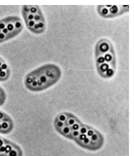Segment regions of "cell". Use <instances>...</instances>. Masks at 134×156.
Masks as SVG:
<instances>
[{"label": "cell", "mask_w": 134, "mask_h": 156, "mask_svg": "<svg viewBox=\"0 0 134 156\" xmlns=\"http://www.w3.org/2000/svg\"><path fill=\"white\" fill-rule=\"evenodd\" d=\"M111 48H112V46H111L109 41H106V40L100 41L96 46V54H97L96 57L108 52Z\"/></svg>", "instance_id": "cell-1"}, {"label": "cell", "mask_w": 134, "mask_h": 156, "mask_svg": "<svg viewBox=\"0 0 134 156\" xmlns=\"http://www.w3.org/2000/svg\"><path fill=\"white\" fill-rule=\"evenodd\" d=\"M67 121L65 122V123H66V125H67V126L71 127V126H72V125H73L74 123H76V122H79V121L77 119V117H76L75 116H73V115H72V114H70V113H67Z\"/></svg>", "instance_id": "cell-2"}, {"label": "cell", "mask_w": 134, "mask_h": 156, "mask_svg": "<svg viewBox=\"0 0 134 156\" xmlns=\"http://www.w3.org/2000/svg\"><path fill=\"white\" fill-rule=\"evenodd\" d=\"M57 130L58 132H60L63 135H64L65 137H67L71 138V132H72V130H71V128H70L69 126L66 125L63 128H62L61 129H57Z\"/></svg>", "instance_id": "cell-3"}, {"label": "cell", "mask_w": 134, "mask_h": 156, "mask_svg": "<svg viewBox=\"0 0 134 156\" xmlns=\"http://www.w3.org/2000/svg\"><path fill=\"white\" fill-rule=\"evenodd\" d=\"M97 67H98L99 73H100L102 76H105V73H106V72L107 71V69L110 67V65H109V63H102V64H100V65H97Z\"/></svg>", "instance_id": "cell-4"}, {"label": "cell", "mask_w": 134, "mask_h": 156, "mask_svg": "<svg viewBox=\"0 0 134 156\" xmlns=\"http://www.w3.org/2000/svg\"><path fill=\"white\" fill-rule=\"evenodd\" d=\"M99 13L101 16L104 17H110V13H109V9L108 8H106V6H99L98 8Z\"/></svg>", "instance_id": "cell-5"}, {"label": "cell", "mask_w": 134, "mask_h": 156, "mask_svg": "<svg viewBox=\"0 0 134 156\" xmlns=\"http://www.w3.org/2000/svg\"><path fill=\"white\" fill-rule=\"evenodd\" d=\"M109 9V13H110V17L115 16V15H118L119 13V9L120 8H118V6H111V8L108 9Z\"/></svg>", "instance_id": "cell-6"}, {"label": "cell", "mask_w": 134, "mask_h": 156, "mask_svg": "<svg viewBox=\"0 0 134 156\" xmlns=\"http://www.w3.org/2000/svg\"><path fill=\"white\" fill-rule=\"evenodd\" d=\"M104 58H105V61H106V63H112V61L114 60L113 52H112V53H109V52H108L105 53V55H104Z\"/></svg>", "instance_id": "cell-7"}, {"label": "cell", "mask_w": 134, "mask_h": 156, "mask_svg": "<svg viewBox=\"0 0 134 156\" xmlns=\"http://www.w3.org/2000/svg\"><path fill=\"white\" fill-rule=\"evenodd\" d=\"M34 21H35L36 23L41 22V21L45 22L44 18H43V16H42V15L41 11H39L36 15H34Z\"/></svg>", "instance_id": "cell-8"}, {"label": "cell", "mask_w": 134, "mask_h": 156, "mask_svg": "<svg viewBox=\"0 0 134 156\" xmlns=\"http://www.w3.org/2000/svg\"><path fill=\"white\" fill-rule=\"evenodd\" d=\"M55 126H56V128H57V129H61L62 128H63L64 126H66V123L63 122H61V121H59V120H57V119L56 118Z\"/></svg>", "instance_id": "cell-9"}, {"label": "cell", "mask_w": 134, "mask_h": 156, "mask_svg": "<svg viewBox=\"0 0 134 156\" xmlns=\"http://www.w3.org/2000/svg\"><path fill=\"white\" fill-rule=\"evenodd\" d=\"M67 113H61V114H59V115L57 116V120H59V121H61V122H65L67 121Z\"/></svg>", "instance_id": "cell-10"}, {"label": "cell", "mask_w": 134, "mask_h": 156, "mask_svg": "<svg viewBox=\"0 0 134 156\" xmlns=\"http://www.w3.org/2000/svg\"><path fill=\"white\" fill-rule=\"evenodd\" d=\"M81 125H82V123H81L80 122H76V123H74L73 125H72V126L70 127V128H71L72 131H79V128H80V127H81Z\"/></svg>", "instance_id": "cell-11"}, {"label": "cell", "mask_w": 134, "mask_h": 156, "mask_svg": "<svg viewBox=\"0 0 134 156\" xmlns=\"http://www.w3.org/2000/svg\"><path fill=\"white\" fill-rule=\"evenodd\" d=\"M39 11H40V9H38L37 6H30V11H29V13H30L32 15H36Z\"/></svg>", "instance_id": "cell-12"}, {"label": "cell", "mask_w": 134, "mask_h": 156, "mask_svg": "<svg viewBox=\"0 0 134 156\" xmlns=\"http://www.w3.org/2000/svg\"><path fill=\"white\" fill-rule=\"evenodd\" d=\"M96 62H97V65H100V64L106 63L105 58H104V56H102V55L97 56V58H96Z\"/></svg>", "instance_id": "cell-13"}, {"label": "cell", "mask_w": 134, "mask_h": 156, "mask_svg": "<svg viewBox=\"0 0 134 156\" xmlns=\"http://www.w3.org/2000/svg\"><path fill=\"white\" fill-rule=\"evenodd\" d=\"M89 127H87V126H84V125H81V127H80V128H79V133L82 134H87V132H88V130H89Z\"/></svg>", "instance_id": "cell-14"}, {"label": "cell", "mask_w": 134, "mask_h": 156, "mask_svg": "<svg viewBox=\"0 0 134 156\" xmlns=\"http://www.w3.org/2000/svg\"><path fill=\"white\" fill-rule=\"evenodd\" d=\"M114 73H115V70H114V68L113 67H109L108 69H107V71L106 72V73H105V75H106V77H112L113 75H114Z\"/></svg>", "instance_id": "cell-15"}, {"label": "cell", "mask_w": 134, "mask_h": 156, "mask_svg": "<svg viewBox=\"0 0 134 156\" xmlns=\"http://www.w3.org/2000/svg\"><path fill=\"white\" fill-rule=\"evenodd\" d=\"M79 135H80L79 131H72L71 132V138L72 139H74V138L78 137Z\"/></svg>", "instance_id": "cell-16"}, {"label": "cell", "mask_w": 134, "mask_h": 156, "mask_svg": "<svg viewBox=\"0 0 134 156\" xmlns=\"http://www.w3.org/2000/svg\"><path fill=\"white\" fill-rule=\"evenodd\" d=\"M94 132H95V131H94L93 128H89L88 132H87V134H86V136H87L88 137H90L93 134H94Z\"/></svg>", "instance_id": "cell-17"}, {"label": "cell", "mask_w": 134, "mask_h": 156, "mask_svg": "<svg viewBox=\"0 0 134 156\" xmlns=\"http://www.w3.org/2000/svg\"><path fill=\"white\" fill-rule=\"evenodd\" d=\"M9 121H10V120H9Z\"/></svg>", "instance_id": "cell-18"}]
</instances>
